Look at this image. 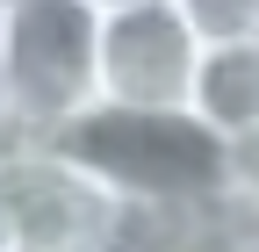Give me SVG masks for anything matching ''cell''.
<instances>
[{
    "label": "cell",
    "instance_id": "cell-1",
    "mask_svg": "<svg viewBox=\"0 0 259 252\" xmlns=\"http://www.w3.org/2000/svg\"><path fill=\"white\" fill-rule=\"evenodd\" d=\"M79 173H94L108 195L158 238H209V216L223 202V137L202 130L187 108H108L94 101L79 122L51 137Z\"/></svg>",
    "mask_w": 259,
    "mask_h": 252
},
{
    "label": "cell",
    "instance_id": "cell-2",
    "mask_svg": "<svg viewBox=\"0 0 259 252\" xmlns=\"http://www.w3.org/2000/svg\"><path fill=\"white\" fill-rule=\"evenodd\" d=\"M94 36L87 0H0V144H51L101 101Z\"/></svg>",
    "mask_w": 259,
    "mask_h": 252
},
{
    "label": "cell",
    "instance_id": "cell-3",
    "mask_svg": "<svg viewBox=\"0 0 259 252\" xmlns=\"http://www.w3.org/2000/svg\"><path fill=\"white\" fill-rule=\"evenodd\" d=\"M194 58L202 44L166 0L115 8L101 15V36H94V94L108 108H187Z\"/></svg>",
    "mask_w": 259,
    "mask_h": 252
},
{
    "label": "cell",
    "instance_id": "cell-4",
    "mask_svg": "<svg viewBox=\"0 0 259 252\" xmlns=\"http://www.w3.org/2000/svg\"><path fill=\"white\" fill-rule=\"evenodd\" d=\"M187 115L216 137L259 130V44H216L194 58V87H187Z\"/></svg>",
    "mask_w": 259,
    "mask_h": 252
},
{
    "label": "cell",
    "instance_id": "cell-5",
    "mask_svg": "<svg viewBox=\"0 0 259 252\" xmlns=\"http://www.w3.org/2000/svg\"><path fill=\"white\" fill-rule=\"evenodd\" d=\"M187 22V36L216 51V44H259V0H166Z\"/></svg>",
    "mask_w": 259,
    "mask_h": 252
},
{
    "label": "cell",
    "instance_id": "cell-6",
    "mask_svg": "<svg viewBox=\"0 0 259 252\" xmlns=\"http://www.w3.org/2000/svg\"><path fill=\"white\" fill-rule=\"evenodd\" d=\"M223 202L259 216V130L223 137Z\"/></svg>",
    "mask_w": 259,
    "mask_h": 252
},
{
    "label": "cell",
    "instance_id": "cell-7",
    "mask_svg": "<svg viewBox=\"0 0 259 252\" xmlns=\"http://www.w3.org/2000/svg\"><path fill=\"white\" fill-rule=\"evenodd\" d=\"M130 252H216V245H209V238H144V231H137Z\"/></svg>",
    "mask_w": 259,
    "mask_h": 252
},
{
    "label": "cell",
    "instance_id": "cell-8",
    "mask_svg": "<svg viewBox=\"0 0 259 252\" xmlns=\"http://www.w3.org/2000/svg\"><path fill=\"white\" fill-rule=\"evenodd\" d=\"M94 15H115V8H137V0H87Z\"/></svg>",
    "mask_w": 259,
    "mask_h": 252
}]
</instances>
